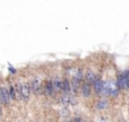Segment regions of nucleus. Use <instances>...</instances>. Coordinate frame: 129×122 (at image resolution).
<instances>
[{"mask_svg":"<svg viewBox=\"0 0 129 122\" xmlns=\"http://www.w3.org/2000/svg\"><path fill=\"white\" fill-rule=\"evenodd\" d=\"M120 88L118 87L116 80H107L103 84V92L102 95L103 96H111V97H117L119 95Z\"/></svg>","mask_w":129,"mask_h":122,"instance_id":"f257e3e1","label":"nucleus"},{"mask_svg":"<svg viewBox=\"0 0 129 122\" xmlns=\"http://www.w3.org/2000/svg\"><path fill=\"white\" fill-rule=\"evenodd\" d=\"M17 92L19 94V96L24 101H27L29 98V94H31V87L29 84H22L17 86Z\"/></svg>","mask_w":129,"mask_h":122,"instance_id":"f03ea898","label":"nucleus"},{"mask_svg":"<svg viewBox=\"0 0 129 122\" xmlns=\"http://www.w3.org/2000/svg\"><path fill=\"white\" fill-rule=\"evenodd\" d=\"M29 87H31V91L33 92L34 94H36V95H39V94H41V92H42V84H41V80L38 79V78H35V79L32 80V83L29 84Z\"/></svg>","mask_w":129,"mask_h":122,"instance_id":"7ed1b4c3","label":"nucleus"},{"mask_svg":"<svg viewBox=\"0 0 129 122\" xmlns=\"http://www.w3.org/2000/svg\"><path fill=\"white\" fill-rule=\"evenodd\" d=\"M10 93L4 87H0V103L2 104H9L10 103Z\"/></svg>","mask_w":129,"mask_h":122,"instance_id":"20e7f679","label":"nucleus"},{"mask_svg":"<svg viewBox=\"0 0 129 122\" xmlns=\"http://www.w3.org/2000/svg\"><path fill=\"white\" fill-rule=\"evenodd\" d=\"M103 84H104V82H103L100 77H96L95 80L93 82V84H92V85H93V87H94V92H95L98 95H102Z\"/></svg>","mask_w":129,"mask_h":122,"instance_id":"39448f33","label":"nucleus"},{"mask_svg":"<svg viewBox=\"0 0 129 122\" xmlns=\"http://www.w3.org/2000/svg\"><path fill=\"white\" fill-rule=\"evenodd\" d=\"M79 91L82 92V95L84 96L85 98L89 97L91 96V93H92V88H91V85L86 82H83L82 85H80V88Z\"/></svg>","mask_w":129,"mask_h":122,"instance_id":"423d86ee","label":"nucleus"},{"mask_svg":"<svg viewBox=\"0 0 129 122\" xmlns=\"http://www.w3.org/2000/svg\"><path fill=\"white\" fill-rule=\"evenodd\" d=\"M43 92H44L45 95L48 96H53L56 91L53 88V85H52V79H49L45 82V85H44V88H43Z\"/></svg>","mask_w":129,"mask_h":122,"instance_id":"0eeeda50","label":"nucleus"},{"mask_svg":"<svg viewBox=\"0 0 129 122\" xmlns=\"http://www.w3.org/2000/svg\"><path fill=\"white\" fill-rule=\"evenodd\" d=\"M108 106H109V102H108V100L105 98V96L104 97H101L95 104V109L98 110V111H104V110L108 109Z\"/></svg>","mask_w":129,"mask_h":122,"instance_id":"6e6552de","label":"nucleus"},{"mask_svg":"<svg viewBox=\"0 0 129 122\" xmlns=\"http://www.w3.org/2000/svg\"><path fill=\"white\" fill-rule=\"evenodd\" d=\"M96 77H98V76L95 75V72H94L93 70H91V69H89V70H87L86 73H85V82L88 83L89 85H92V84H93V82L95 80Z\"/></svg>","mask_w":129,"mask_h":122,"instance_id":"1a4fd4ad","label":"nucleus"},{"mask_svg":"<svg viewBox=\"0 0 129 122\" xmlns=\"http://www.w3.org/2000/svg\"><path fill=\"white\" fill-rule=\"evenodd\" d=\"M61 91L63 93H71V85H70V80L68 78L62 79V86H61Z\"/></svg>","mask_w":129,"mask_h":122,"instance_id":"9d476101","label":"nucleus"},{"mask_svg":"<svg viewBox=\"0 0 129 122\" xmlns=\"http://www.w3.org/2000/svg\"><path fill=\"white\" fill-rule=\"evenodd\" d=\"M52 85H53V88L56 92L61 91V86H62V79H60L59 77H56L52 79Z\"/></svg>","mask_w":129,"mask_h":122,"instance_id":"9b49d317","label":"nucleus"},{"mask_svg":"<svg viewBox=\"0 0 129 122\" xmlns=\"http://www.w3.org/2000/svg\"><path fill=\"white\" fill-rule=\"evenodd\" d=\"M121 73H122L123 78H125V82H126V89H129V69H126V70H123Z\"/></svg>","mask_w":129,"mask_h":122,"instance_id":"f8f14e48","label":"nucleus"},{"mask_svg":"<svg viewBox=\"0 0 129 122\" xmlns=\"http://www.w3.org/2000/svg\"><path fill=\"white\" fill-rule=\"evenodd\" d=\"M60 115L62 116V118H68V116L70 115V112H69V110L67 109V106L63 107V109L60 111Z\"/></svg>","mask_w":129,"mask_h":122,"instance_id":"ddd939ff","label":"nucleus"},{"mask_svg":"<svg viewBox=\"0 0 129 122\" xmlns=\"http://www.w3.org/2000/svg\"><path fill=\"white\" fill-rule=\"evenodd\" d=\"M9 93H10L11 98H16V92H15V88H14V87H10V89H9Z\"/></svg>","mask_w":129,"mask_h":122,"instance_id":"4468645a","label":"nucleus"},{"mask_svg":"<svg viewBox=\"0 0 129 122\" xmlns=\"http://www.w3.org/2000/svg\"><path fill=\"white\" fill-rule=\"evenodd\" d=\"M84 119H82V118H75V119H73V121H83Z\"/></svg>","mask_w":129,"mask_h":122,"instance_id":"2eb2a0df","label":"nucleus"},{"mask_svg":"<svg viewBox=\"0 0 129 122\" xmlns=\"http://www.w3.org/2000/svg\"><path fill=\"white\" fill-rule=\"evenodd\" d=\"M9 69H10V72H13V73H15V72H16V71H15V69H14L13 67H10V68H9Z\"/></svg>","mask_w":129,"mask_h":122,"instance_id":"dca6fc26","label":"nucleus"},{"mask_svg":"<svg viewBox=\"0 0 129 122\" xmlns=\"http://www.w3.org/2000/svg\"><path fill=\"white\" fill-rule=\"evenodd\" d=\"M0 115H1V110H0Z\"/></svg>","mask_w":129,"mask_h":122,"instance_id":"f3484780","label":"nucleus"}]
</instances>
